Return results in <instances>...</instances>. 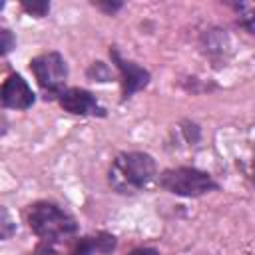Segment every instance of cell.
<instances>
[{"mask_svg":"<svg viewBox=\"0 0 255 255\" xmlns=\"http://www.w3.org/2000/svg\"><path fill=\"white\" fill-rule=\"evenodd\" d=\"M26 255H58V251L54 249L52 243H40L34 251H30V253H26Z\"/></svg>","mask_w":255,"mask_h":255,"instance_id":"15","label":"cell"},{"mask_svg":"<svg viewBox=\"0 0 255 255\" xmlns=\"http://www.w3.org/2000/svg\"><path fill=\"white\" fill-rule=\"evenodd\" d=\"M22 8L28 12V14H32V16H36V18H42V16H46L48 12H50V2H46V0H24L22 2Z\"/></svg>","mask_w":255,"mask_h":255,"instance_id":"11","label":"cell"},{"mask_svg":"<svg viewBox=\"0 0 255 255\" xmlns=\"http://www.w3.org/2000/svg\"><path fill=\"white\" fill-rule=\"evenodd\" d=\"M88 78L94 82H110L112 80V70L104 62H94L88 68Z\"/></svg>","mask_w":255,"mask_h":255,"instance_id":"10","label":"cell"},{"mask_svg":"<svg viewBox=\"0 0 255 255\" xmlns=\"http://www.w3.org/2000/svg\"><path fill=\"white\" fill-rule=\"evenodd\" d=\"M56 100L64 108V112L74 116H94V118L106 116V108L100 106L98 98L84 88H66Z\"/></svg>","mask_w":255,"mask_h":255,"instance_id":"5","label":"cell"},{"mask_svg":"<svg viewBox=\"0 0 255 255\" xmlns=\"http://www.w3.org/2000/svg\"><path fill=\"white\" fill-rule=\"evenodd\" d=\"M128 255H161V253L157 249H153V247H135Z\"/></svg>","mask_w":255,"mask_h":255,"instance_id":"16","label":"cell"},{"mask_svg":"<svg viewBox=\"0 0 255 255\" xmlns=\"http://www.w3.org/2000/svg\"><path fill=\"white\" fill-rule=\"evenodd\" d=\"M30 70L46 94V100L58 98L66 90V80H68V64L60 52H46L30 60Z\"/></svg>","mask_w":255,"mask_h":255,"instance_id":"4","label":"cell"},{"mask_svg":"<svg viewBox=\"0 0 255 255\" xmlns=\"http://www.w3.org/2000/svg\"><path fill=\"white\" fill-rule=\"evenodd\" d=\"M118 245V239L112 233L98 231L94 235H84L74 241L68 255H110Z\"/></svg>","mask_w":255,"mask_h":255,"instance_id":"8","label":"cell"},{"mask_svg":"<svg viewBox=\"0 0 255 255\" xmlns=\"http://www.w3.org/2000/svg\"><path fill=\"white\" fill-rule=\"evenodd\" d=\"M157 181L161 189L179 197H199L219 189V183L207 171H201L197 167H187V165L163 169Z\"/></svg>","mask_w":255,"mask_h":255,"instance_id":"3","label":"cell"},{"mask_svg":"<svg viewBox=\"0 0 255 255\" xmlns=\"http://www.w3.org/2000/svg\"><path fill=\"white\" fill-rule=\"evenodd\" d=\"M2 106L10 110H28L36 102V94L20 74H10L2 84Z\"/></svg>","mask_w":255,"mask_h":255,"instance_id":"7","label":"cell"},{"mask_svg":"<svg viewBox=\"0 0 255 255\" xmlns=\"http://www.w3.org/2000/svg\"><path fill=\"white\" fill-rule=\"evenodd\" d=\"M0 36H2V56H6L12 48H14V38H12V32L8 30V28H2L0 30Z\"/></svg>","mask_w":255,"mask_h":255,"instance_id":"13","label":"cell"},{"mask_svg":"<svg viewBox=\"0 0 255 255\" xmlns=\"http://www.w3.org/2000/svg\"><path fill=\"white\" fill-rule=\"evenodd\" d=\"M233 10L237 14L239 26L255 36V2H235Z\"/></svg>","mask_w":255,"mask_h":255,"instance_id":"9","label":"cell"},{"mask_svg":"<svg viewBox=\"0 0 255 255\" xmlns=\"http://www.w3.org/2000/svg\"><path fill=\"white\" fill-rule=\"evenodd\" d=\"M110 58L116 64L120 76H122V90H124V100H129L135 92L145 88L149 84V72L141 66H137L131 60H124L118 48H110Z\"/></svg>","mask_w":255,"mask_h":255,"instance_id":"6","label":"cell"},{"mask_svg":"<svg viewBox=\"0 0 255 255\" xmlns=\"http://www.w3.org/2000/svg\"><path fill=\"white\" fill-rule=\"evenodd\" d=\"M94 6L100 8V10H104L106 14H116L124 4L122 2H94Z\"/></svg>","mask_w":255,"mask_h":255,"instance_id":"14","label":"cell"},{"mask_svg":"<svg viewBox=\"0 0 255 255\" xmlns=\"http://www.w3.org/2000/svg\"><path fill=\"white\" fill-rule=\"evenodd\" d=\"M30 231L42 243H60L78 233L76 219L52 201H36L26 209Z\"/></svg>","mask_w":255,"mask_h":255,"instance_id":"2","label":"cell"},{"mask_svg":"<svg viewBox=\"0 0 255 255\" xmlns=\"http://www.w3.org/2000/svg\"><path fill=\"white\" fill-rule=\"evenodd\" d=\"M157 175L155 159L145 151H122L112 159L108 183L116 193L133 195L149 187Z\"/></svg>","mask_w":255,"mask_h":255,"instance_id":"1","label":"cell"},{"mask_svg":"<svg viewBox=\"0 0 255 255\" xmlns=\"http://www.w3.org/2000/svg\"><path fill=\"white\" fill-rule=\"evenodd\" d=\"M14 231H16V225L12 223V219H10L8 211H6V207H2V239H8Z\"/></svg>","mask_w":255,"mask_h":255,"instance_id":"12","label":"cell"}]
</instances>
